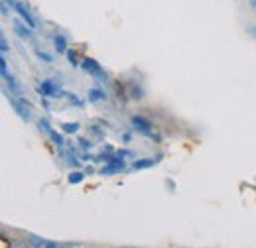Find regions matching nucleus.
Listing matches in <instances>:
<instances>
[{"label": "nucleus", "mask_w": 256, "mask_h": 248, "mask_svg": "<svg viewBox=\"0 0 256 248\" xmlns=\"http://www.w3.org/2000/svg\"><path fill=\"white\" fill-rule=\"evenodd\" d=\"M64 130L69 132V134H71V132H77V130H79V124H64Z\"/></svg>", "instance_id": "9b49d317"}, {"label": "nucleus", "mask_w": 256, "mask_h": 248, "mask_svg": "<svg viewBox=\"0 0 256 248\" xmlns=\"http://www.w3.org/2000/svg\"><path fill=\"white\" fill-rule=\"evenodd\" d=\"M83 69H85L87 73L95 75V77H104V73L100 71V67H98V63H96L95 60H85V63H83Z\"/></svg>", "instance_id": "f257e3e1"}, {"label": "nucleus", "mask_w": 256, "mask_h": 248, "mask_svg": "<svg viewBox=\"0 0 256 248\" xmlns=\"http://www.w3.org/2000/svg\"><path fill=\"white\" fill-rule=\"evenodd\" d=\"M14 8H16V10H18V14H20V16L24 18V22H28V26H30V28H34V26H36V22L32 20L30 12H28V10H26V8H24V6L20 4V2H16V4H14Z\"/></svg>", "instance_id": "7ed1b4c3"}, {"label": "nucleus", "mask_w": 256, "mask_h": 248, "mask_svg": "<svg viewBox=\"0 0 256 248\" xmlns=\"http://www.w3.org/2000/svg\"><path fill=\"white\" fill-rule=\"evenodd\" d=\"M16 32H18V34H20L22 38H28V36H30V32L26 30V28H22L20 24H16Z\"/></svg>", "instance_id": "f8f14e48"}, {"label": "nucleus", "mask_w": 256, "mask_h": 248, "mask_svg": "<svg viewBox=\"0 0 256 248\" xmlns=\"http://www.w3.org/2000/svg\"><path fill=\"white\" fill-rule=\"evenodd\" d=\"M65 46H67V44H65L64 36H56V50H58L60 54H64L65 52Z\"/></svg>", "instance_id": "6e6552de"}, {"label": "nucleus", "mask_w": 256, "mask_h": 248, "mask_svg": "<svg viewBox=\"0 0 256 248\" xmlns=\"http://www.w3.org/2000/svg\"><path fill=\"white\" fill-rule=\"evenodd\" d=\"M8 52V44H6V38L2 36V54H6Z\"/></svg>", "instance_id": "4468645a"}, {"label": "nucleus", "mask_w": 256, "mask_h": 248, "mask_svg": "<svg viewBox=\"0 0 256 248\" xmlns=\"http://www.w3.org/2000/svg\"><path fill=\"white\" fill-rule=\"evenodd\" d=\"M40 58H42V60H46V62H50V60H52V58H50V56H46V54H40Z\"/></svg>", "instance_id": "2eb2a0df"}, {"label": "nucleus", "mask_w": 256, "mask_h": 248, "mask_svg": "<svg viewBox=\"0 0 256 248\" xmlns=\"http://www.w3.org/2000/svg\"><path fill=\"white\" fill-rule=\"evenodd\" d=\"M89 98H91V100H100V98H104V94L100 93V91H98V89H93V91H91V93H89Z\"/></svg>", "instance_id": "9d476101"}, {"label": "nucleus", "mask_w": 256, "mask_h": 248, "mask_svg": "<svg viewBox=\"0 0 256 248\" xmlns=\"http://www.w3.org/2000/svg\"><path fill=\"white\" fill-rule=\"evenodd\" d=\"M120 170H124V162L122 160H112L110 166L102 168V174H114V172H120Z\"/></svg>", "instance_id": "39448f33"}, {"label": "nucleus", "mask_w": 256, "mask_h": 248, "mask_svg": "<svg viewBox=\"0 0 256 248\" xmlns=\"http://www.w3.org/2000/svg\"><path fill=\"white\" fill-rule=\"evenodd\" d=\"M40 91H42V93H46V94L58 93V89H56V87H54L50 81H44V83H42V87H40Z\"/></svg>", "instance_id": "423d86ee"}, {"label": "nucleus", "mask_w": 256, "mask_h": 248, "mask_svg": "<svg viewBox=\"0 0 256 248\" xmlns=\"http://www.w3.org/2000/svg\"><path fill=\"white\" fill-rule=\"evenodd\" d=\"M67 60H69V63L75 65V63H77V54H75V52H67Z\"/></svg>", "instance_id": "ddd939ff"}, {"label": "nucleus", "mask_w": 256, "mask_h": 248, "mask_svg": "<svg viewBox=\"0 0 256 248\" xmlns=\"http://www.w3.org/2000/svg\"><path fill=\"white\" fill-rule=\"evenodd\" d=\"M252 6H254V10H256V0H252Z\"/></svg>", "instance_id": "dca6fc26"}, {"label": "nucleus", "mask_w": 256, "mask_h": 248, "mask_svg": "<svg viewBox=\"0 0 256 248\" xmlns=\"http://www.w3.org/2000/svg\"><path fill=\"white\" fill-rule=\"evenodd\" d=\"M154 166V160H140V162H134V170H142V168H150Z\"/></svg>", "instance_id": "0eeeda50"}, {"label": "nucleus", "mask_w": 256, "mask_h": 248, "mask_svg": "<svg viewBox=\"0 0 256 248\" xmlns=\"http://www.w3.org/2000/svg\"><path fill=\"white\" fill-rule=\"evenodd\" d=\"M10 102H12V106L16 108V112H18V114H20L22 118H26V120L30 118V108H28V106H26V104H24L22 100H16V98H10Z\"/></svg>", "instance_id": "f03ea898"}, {"label": "nucleus", "mask_w": 256, "mask_h": 248, "mask_svg": "<svg viewBox=\"0 0 256 248\" xmlns=\"http://www.w3.org/2000/svg\"><path fill=\"white\" fill-rule=\"evenodd\" d=\"M132 124L140 130V132H144V134H150V122L146 120V118H142V116H134L132 118Z\"/></svg>", "instance_id": "20e7f679"}, {"label": "nucleus", "mask_w": 256, "mask_h": 248, "mask_svg": "<svg viewBox=\"0 0 256 248\" xmlns=\"http://www.w3.org/2000/svg\"><path fill=\"white\" fill-rule=\"evenodd\" d=\"M79 182H83V174H79V172L69 174V184H79Z\"/></svg>", "instance_id": "1a4fd4ad"}]
</instances>
